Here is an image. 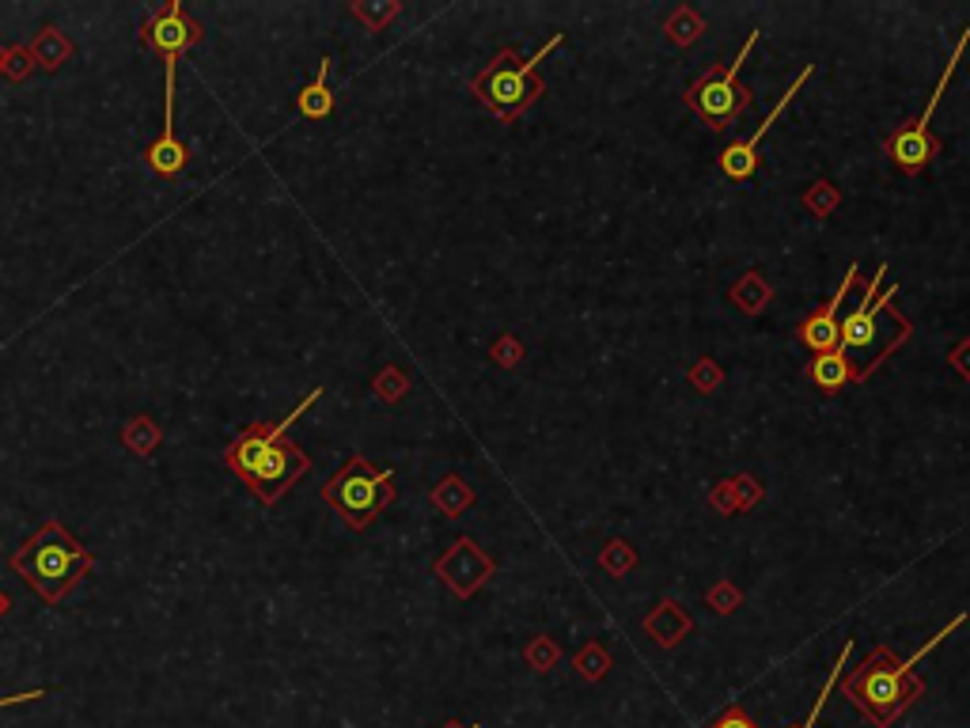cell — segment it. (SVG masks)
Instances as JSON below:
<instances>
[{
    "mask_svg": "<svg viewBox=\"0 0 970 728\" xmlns=\"http://www.w3.org/2000/svg\"><path fill=\"white\" fill-rule=\"evenodd\" d=\"M319 395H322V387H311L296 410H289L277 421H258V425L243 429V433L225 448V467L243 482L246 489H251L254 497H258L261 505H277L307 471H311V456H307L299 444L284 440V433H289V425L307 410V406L319 403Z\"/></svg>",
    "mask_w": 970,
    "mask_h": 728,
    "instance_id": "1",
    "label": "cell"
},
{
    "mask_svg": "<svg viewBox=\"0 0 970 728\" xmlns=\"http://www.w3.org/2000/svg\"><path fill=\"white\" fill-rule=\"evenodd\" d=\"M15 577H23V585L46 600L50 608H58L91 570H95V554L84 547L76 535L65 532L61 520H46L30 539H23L15 547V554L8 558Z\"/></svg>",
    "mask_w": 970,
    "mask_h": 728,
    "instance_id": "2",
    "label": "cell"
},
{
    "mask_svg": "<svg viewBox=\"0 0 970 728\" xmlns=\"http://www.w3.org/2000/svg\"><path fill=\"white\" fill-rule=\"evenodd\" d=\"M963 623H967V611H963V615L952 618V623L944 626L941 634H933V638H929L926 646H921L918 653L910 656V661H895V653L880 646L865 664H860L857 672H853L850 679H845V699H850L865 717H872V721L880 725V728H888L898 714H903L906 706H910L914 694H921V684L918 687H906V676H910V668L918 661H926V656L933 653V649L941 646L944 638H952V634H956Z\"/></svg>",
    "mask_w": 970,
    "mask_h": 728,
    "instance_id": "3",
    "label": "cell"
},
{
    "mask_svg": "<svg viewBox=\"0 0 970 728\" xmlns=\"http://www.w3.org/2000/svg\"><path fill=\"white\" fill-rule=\"evenodd\" d=\"M561 42H565V35L558 30V35H550L543 46H538V53L531 61H523L515 46L500 50L497 58H493L489 65H485L482 73L474 76V84H471L474 99H478V103L489 114H497L505 126H508V122H515L546 91L543 76H538V61L550 58V53L558 50Z\"/></svg>",
    "mask_w": 970,
    "mask_h": 728,
    "instance_id": "4",
    "label": "cell"
},
{
    "mask_svg": "<svg viewBox=\"0 0 970 728\" xmlns=\"http://www.w3.org/2000/svg\"><path fill=\"white\" fill-rule=\"evenodd\" d=\"M395 471L375 467L368 456H349V463L330 474V482L322 486V501L349 524V532H365L395 505Z\"/></svg>",
    "mask_w": 970,
    "mask_h": 728,
    "instance_id": "5",
    "label": "cell"
},
{
    "mask_svg": "<svg viewBox=\"0 0 970 728\" xmlns=\"http://www.w3.org/2000/svg\"><path fill=\"white\" fill-rule=\"evenodd\" d=\"M888 273V266H880V273L872 278V285L865 289V301L857 304V311L842 319V354L850 357V365H857V380H865L898 342L910 334V327H895V331H883V319H891V301L898 296V289H888L883 301L876 304V293H880V278Z\"/></svg>",
    "mask_w": 970,
    "mask_h": 728,
    "instance_id": "6",
    "label": "cell"
},
{
    "mask_svg": "<svg viewBox=\"0 0 970 728\" xmlns=\"http://www.w3.org/2000/svg\"><path fill=\"white\" fill-rule=\"evenodd\" d=\"M758 46V30H751L743 42V50L736 53V58L728 61V65H717L710 68L705 76H698L694 84H690L687 91V106L690 111H698L705 118V126L710 129H728L736 126L739 114L751 106V91L743 88V80H739V73H743V61L751 58V50Z\"/></svg>",
    "mask_w": 970,
    "mask_h": 728,
    "instance_id": "7",
    "label": "cell"
},
{
    "mask_svg": "<svg viewBox=\"0 0 970 728\" xmlns=\"http://www.w3.org/2000/svg\"><path fill=\"white\" fill-rule=\"evenodd\" d=\"M967 42H970V30H963V38H959L956 53H952L948 65H944L941 84H936V88H933V99H929V106H926V111H921V118H918V122H910V126H903V129H898V133L888 141V152H891V159H895L898 171L918 175V171H926V164H929V159H933L936 141H933V137H929V122H933L936 106H941V95H944V91H948V80H952V73H956L959 58H963Z\"/></svg>",
    "mask_w": 970,
    "mask_h": 728,
    "instance_id": "8",
    "label": "cell"
},
{
    "mask_svg": "<svg viewBox=\"0 0 970 728\" xmlns=\"http://www.w3.org/2000/svg\"><path fill=\"white\" fill-rule=\"evenodd\" d=\"M202 38H205V27L182 12L179 0H167L164 8L149 12V20L141 23V42L152 46L164 58V65H179L182 53L194 50Z\"/></svg>",
    "mask_w": 970,
    "mask_h": 728,
    "instance_id": "9",
    "label": "cell"
},
{
    "mask_svg": "<svg viewBox=\"0 0 970 728\" xmlns=\"http://www.w3.org/2000/svg\"><path fill=\"white\" fill-rule=\"evenodd\" d=\"M493 570H497V565H493V558L485 554V550L471 539V535H459V539L451 542V547L433 562V573L451 588V592L459 596V600H471V596L478 592L485 580L493 577Z\"/></svg>",
    "mask_w": 970,
    "mask_h": 728,
    "instance_id": "10",
    "label": "cell"
},
{
    "mask_svg": "<svg viewBox=\"0 0 970 728\" xmlns=\"http://www.w3.org/2000/svg\"><path fill=\"white\" fill-rule=\"evenodd\" d=\"M175 73H179V65H167V95H164V133L156 137V141L144 149V164H149L152 175H159V179H179L182 171H187L190 164V149L187 141L179 137V129H175Z\"/></svg>",
    "mask_w": 970,
    "mask_h": 728,
    "instance_id": "11",
    "label": "cell"
},
{
    "mask_svg": "<svg viewBox=\"0 0 970 728\" xmlns=\"http://www.w3.org/2000/svg\"><path fill=\"white\" fill-rule=\"evenodd\" d=\"M812 73H815V65H804V68H800L796 80H792V84H789V91H784V95H781V103H777L774 111L766 114V122H758V129H754L751 137H743V141L728 144V149L720 152V171H725L728 179L743 182V179H751V175L758 171V144H762V137H766L769 129H774V122L781 118V111L792 103V95H796V91L804 88V80H807V76H812Z\"/></svg>",
    "mask_w": 970,
    "mask_h": 728,
    "instance_id": "12",
    "label": "cell"
},
{
    "mask_svg": "<svg viewBox=\"0 0 970 728\" xmlns=\"http://www.w3.org/2000/svg\"><path fill=\"white\" fill-rule=\"evenodd\" d=\"M857 263H850V273H845L842 289H838L834 296H830L827 304H822L815 316H807L804 323H800V342H804L807 349H812L815 357L819 354H834L838 346H842V304L845 296H850V289L857 285Z\"/></svg>",
    "mask_w": 970,
    "mask_h": 728,
    "instance_id": "13",
    "label": "cell"
},
{
    "mask_svg": "<svg viewBox=\"0 0 970 728\" xmlns=\"http://www.w3.org/2000/svg\"><path fill=\"white\" fill-rule=\"evenodd\" d=\"M330 68H334V58H322L319 65V76H315L307 88H299L296 95V114L299 118H311V122H322L334 114V91H330Z\"/></svg>",
    "mask_w": 970,
    "mask_h": 728,
    "instance_id": "14",
    "label": "cell"
},
{
    "mask_svg": "<svg viewBox=\"0 0 970 728\" xmlns=\"http://www.w3.org/2000/svg\"><path fill=\"white\" fill-rule=\"evenodd\" d=\"M30 58H35V65L46 68V73H58V68L73 58V42H68L53 23H46V27L35 35V42H30Z\"/></svg>",
    "mask_w": 970,
    "mask_h": 728,
    "instance_id": "15",
    "label": "cell"
},
{
    "mask_svg": "<svg viewBox=\"0 0 970 728\" xmlns=\"http://www.w3.org/2000/svg\"><path fill=\"white\" fill-rule=\"evenodd\" d=\"M429 501H433L436 509L444 512V516L456 520V516H463V512L474 505V489L467 486L463 474H444V478L433 486V494H429Z\"/></svg>",
    "mask_w": 970,
    "mask_h": 728,
    "instance_id": "16",
    "label": "cell"
},
{
    "mask_svg": "<svg viewBox=\"0 0 970 728\" xmlns=\"http://www.w3.org/2000/svg\"><path fill=\"white\" fill-rule=\"evenodd\" d=\"M807 375H812V383H819L822 391H842L850 380H857V368L850 365V357H845L842 349H834V354L815 357L812 368H807Z\"/></svg>",
    "mask_w": 970,
    "mask_h": 728,
    "instance_id": "17",
    "label": "cell"
},
{
    "mask_svg": "<svg viewBox=\"0 0 970 728\" xmlns=\"http://www.w3.org/2000/svg\"><path fill=\"white\" fill-rule=\"evenodd\" d=\"M159 440H164V429H159L156 421L149 418V413H133V418L122 425V444H126L133 456L149 459L152 451L159 448Z\"/></svg>",
    "mask_w": 970,
    "mask_h": 728,
    "instance_id": "18",
    "label": "cell"
},
{
    "mask_svg": "<svg viewBox=\"0 0 970 728\" xmlns=\"http://www.w3.org/2000/svg\"><path fill=\"white\" fill-rule=\"evenodd\" d=\"M349 12L357 15L368 30H383L398 12H403V4H398V0H380V4H375V0H357Z\"/></svg>",
    "mask_w": 970,
    "mask_h": 728,
    "instance_id": "19",
    "label": "cell"
},
{
    "mask_svg": "<svg viewBox=\"0 0 970 728\" xmlns=\"http://www.w3.org/2000/svg\"><path fill=\"white\" fill-rule=\"evenodd\" d=\"M372 391H375V395H380L387 406H395V403H403V395H410V375H406L398 365H387V368H383V372L372 380Z\"/></svg>",
    "mask_w": 970,
    "mask_h": 728,
    "instance_id": "20",
    "label": "cell"
},
{
    "mask_svg": "<svg viewBox=\"0 0 970 728\" xmlns=\"http://www.w3.org/2000/svg\"><path fill=\"white\" fill-rule=\"evenodd\" d=\"M850 641H845V649H842V656H838L834 661V668H830V676H827V684H822V691H819V702H815V710L812 714H807V721L804 725H796V728H815V721H819V714H822V706H827V699H830V691H834V684L838 679H842V672H845V664H850Z\"/></svg>",
    "mask_w": 970,
    "mask_h": 728,
    "instance_id": "21",
    "label": "cell"
},
{
    "mask_svg": "<svg viewBox=\"0 0 970 728\" xmlns=\"http://www.w3.org/2000/svg\"><path fill=\"white\" fill-rule=\"evenodd\" d=\"M30 68H38L35 58H30V46H15V50H8V65H4L8 80H27Z\"/></svg>",
    "mask_w": 970,
    "mask_h": 728,
    "instance_id": "22",
    "label": "cell"
},
{
    "mask_svg": "<svg viewBox=\"0 0 970 728\" xmlns=\"http://www.w3.org/2000/svg\"><path fill=\"white\" fill-rule=\"evenodd\" d=\"M527 661H531V668L546 672L550 668V661H553V646L546 638H538L535 646H527Z\"/></svg>",
    "mask_w": 970,
    "mask_h": 728,
    "instance_id": "23",
    "label": "cell"
},
{
    "mask_svg": "<svg viewBox=\"0 0 970 728\" xmlns=\"http://www.w3.org/2000/svg\"><path fill=\"white\" fill-rule=\"evenodd\" d=\"M493 361L505 365V368H512L515 361H520V346H515V342L508 339V334H500V342H497V346H493Z\"/></svg>",
    "mask_w": 970,
    "mask_h": 728,
    "instance_id": "24",
    "label": "cell"
},
{
    "mask_svg": "<svg viewBox=\"0 0 970 728\" xmlns=\"http://www.w3.org/2000/svg\"><path fill=\"white\" fill-rule=\"evenodd\" d=\"M710 728H754V721L743 714V706H731V710H725V714H720Z\"/></svg>",
    "mask_w": 970,
    "mask_h": 728,
    "instance_id": "25",
    "label": "cell"
},
{
    "mask_svg": "<svg viewBox=\"0 0 970 728\" xmlns=\"http://www.w3.org/2000/svg\"><path fill=\"white\" fill-rule=\"evenodd\" d=\"M576 664H580V672H584V676H591V679H596V676H603V664H607V661H603V656H599V649H591V653H584Z\"/></svg>",
    "mask_w": 970,
    "mask_h": 728,
    "instance_id": "26",
    "label": "cell"
},
{
    "mask_svg": "<svg viewBox=\"0 0 970 728\" xmlns=\"http://www.w3.org/2000/svg\"><path fill=\"white\" fill-rule=\"evenodd\" d=\"M38 699H50V691H23V694H4V699H0V710H4V706H23V702H38Z\"/></svg>",
    "mask_w": 970,
    "mask_h": 728,
    "instance_id": "27",
    "label": "cell"
},
{
    "mask_svg": "<svg viewBox=\"0 0 970 728\" xmlns=\"http://www.w3.org/2000/svg\"><path fill=\"white\" fill-rule=\"evenodd\" d=\"M8 608H12V600H8V596H4V592H0V618H4V615H8Z\"/></svg>",
    "mask_w": 970,
    "mask_h": 728,
    "instance_id": "28",
    "label": "cell"
},
{
    "mask_svg": "<svg viewBox=\"0 0 970 728\" xmlns=\"http://www.w3.org/2000/svg\"><path fill=\"white\" fill-rule=\"evenodd\" d=\"M444 728H482V725H463V721H448Z\"/></svg>",
    "mask_w": 970,
    "mask_h": 728,
    "instance_id": "29",
    "label": "cell"
},
{
    "mask_svg": "<svg viewBox=\"0 0 970 728\" xmlns=\"http://www.w3.org/2000/svg\"><path fill=\"white\" fill-rule=\"evenodd\" d=\"M4 65H8V50L0 46V73H4Z\"/></svg>",
    "mask_w": 970,
    "mask_h": 728,
    "instance_id": "30",
    "label": "cell"
}]
</instances>
